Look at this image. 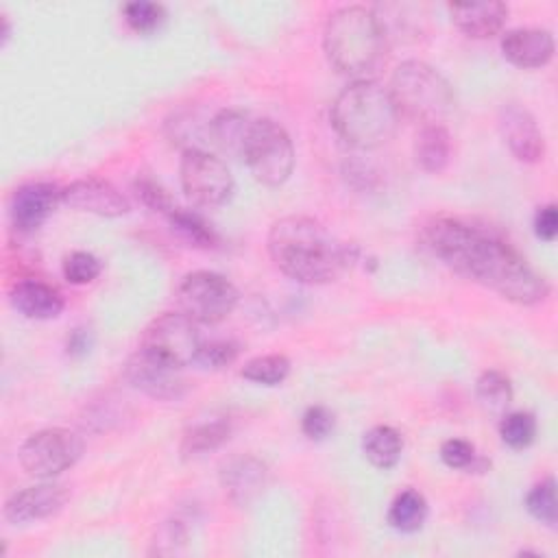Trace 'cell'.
<instances>
[{
	"instance_id": "29",
	"label": "cell",
	"mask_w": 558,
	"mask_h": 558,
	"mask_svg": "<svg viewBox=\"0 0 558 558\" xmlns=\"http://www.w3.org/2000/svg\"><path fill=\"white\" fill-rule=\"evenodd\" d=\"M527 512L541 521L547 527H556L558 521V508H556V482L554 477H547L532 486V490L525 497Z\"/></svg>"
},
{
	"instance_id": "22",
	"label": "cell",
	"mask_w": 558,
	"mask_h": 558,
	"mask_svg": "<svg viewBox=\"0 0 558 558\" xmlns=\"http://www.w3.org/2000/svg\"><path fill=\"white\" fill-rule=\"evenodd\" d=\"M229 434H231V425L225 418H207V421L194 423L183 434L181 456L183 458L205 456V453L222 447L229 440Z\"/></svg>"
},
{
	"instance_id": "23",
	"label": "cell",
	"mask_w": 558,
	"mask_h": 558,
	"mask_svg": "<svg viewBox=\"0 0 558 558\" xmlns=\"http://www.w3.org/2000/svg\"><path fill=\"white\" fill-rule=\"evenodd\" d=\"M248 124H251L248 116L233 109H222L209 122V137L225 153L240 157Z\"/></svg>"
},
{
	"instance_id": "19",
	"label": "cell",
	"mask_w": 558,
	"mask_h": 558,
	"mask_svg": "<svg viewBox=\"0 0 558 558\" xmlns=\"http://www.w3.org/2000/svg\"><path fill=\"white\" fill-rule=\"evenodd\" d=\"M449 13L453 24L475 39L497 35L508 20V7L504 2H451Z\"/></svg>"
},
{
	"instance_id": "30",
	"label": "cell",
	"mask_w": 558,
	"mask_h": 558,
	"mask_svg": "<svg viewBox=\"0 0 558 558\" xmlns=\"http://www.w3.org/2000/svg\"><path fill=\"white\" fill-rule=\"evenodd\" d=\"M124 20L126 24L140 33V35H148L153 31H157L166 17V9L157 2H148V0H133L126 2L122 7Z\"/></svg>"
},
{
	"instance_id": "6",
	"label": "cell",
	"mask_w": 558,
	"mask_h": 558,
	"mask_svg": "<svg viewBox=\"0 0 558 558\" xmlns=\"http://www.w3.org/2000/svg\"><path fill=\"white\" fill-rule=\"evenodd\" d=\"M240 159L255 181L277 187L288 181L294 168V146L288 131L270 118H251Z\"/></svg>"
},
{
	"instance_id": "9",
	"label": "cell",
	"mask_w": 558,
	"mask_h": 558,
	"mask_svg": "<svg viewBox=\"0 0 558 558\" xmlns=\"http://www.w3.org/2000/svg\"><path fill=\"white\" fill-rule=\"evenodd\" d=\"M179 179L185 196L201 207L225 205L235 190L227 163L201 146H187L183 150Z\"/></svg>"
},
{
	"instance_id": "3",
	"label": "cell",
	"mask_w": 558,
	"mask_h": 558,
	"mask_svg": "<svg viewBox=\"0 0 558 558\" xmlns=\"http://www.w3.org/2000/svg\"><path fill=\"white\" fill-rule=\"evenodd\" d=\"M329 63L355 81H373L386 63L388 41L373 9L351 4L336 9L323 31Z\"/></svg>"
},
{
	"instance_id": "33",
	"label": "cell",
	"mask_w": 558,
	"mask_h": 558,
	"mask_svg": "<svg viewBox=\"0 0 558 558\" xmlns=\"http://www.w3.org/2000/svg\"><path fill=\"white\" fill-rule=\"evenodd\" d=\"M238 353H240V344L233 340H209V342L203 340V347H201L194 364H198L203 368L218 371V368L233 364Z\"/></svg>"
},
{
	"instance_id": "4",
	"label": "cell",
	"mask_w": 558,
	"mask_h": 558,
	"mask_svg": "<svg viewBox=\"0 0 558 558\" xmlns=\"http://www.w3.org/2000/svg\"><path fill=\"white\" fill-rule=\"evenodd\" d=\"M399 113L388 87L373 81H353L331 105V124L338 137L362 150L377 148L392 140Z\"/></svg>"
},
{
	"instance_id": "2",
	"label": "cell",
	"mask_w": 558,
	"mask_h": 558,
	"mask_svg": "<svg viewBox=\"0 0 558 558\" xmlns=\"http://www.w3.org/2000/svg\"><path fill=\"white\" fill-rule=\"evenodd\" d=\"M272 264L294 281L329 283L351 270L357 248L307 216H286L268 231Z\"/></svg>"
},
{
	"instance_id": "10",
	"label": "cell",
	"mask_w": 558,
	"mask_h": 558,
	"mask_svg": "<svg viewBox=\"0 0 558 558\" xmlns=\"http://www.w3.org/2000/svg\"><path fill=\"white\" fill-rule=\"evenodd\" d=\"M196 325L198 323L183 312H166L146 325L140 349L168 364L185 368L196 362L203 347Z\"/></svg>"
},
{
	"instance_id": "36",
	"label": "cell",
	"mask_w": 558,
	"mask_h": 558,
	"mask_svg": "<svg viewBox=\"0 0 558 558\" xmlns=\"http://www.w3.org/2000/svg\"><path fill=\"white\" fill-rule=\"evenodd\" d=\"M187 534L179 521H166L157 536H155V547L150 549L153 554H174L179 547L185 543Z\"/></svg>"
},
{
	"instance_id": "24",
	"label": "cell",
	"mask_w": 558,
	"mask_h": 558,
	"mask_svg": "<svg viewBox=\"0 0 558 558\" xmlns=\"http://www.w3.org/2000/svg\"><path fill=\"white\" fill-rule=\"evenodd\" d=\"M427 519V501L425 497L414 490V488H405L401 490L390 508H388V523L397 530V532H403V534H412V532H418L423 527Z\"/></svg>"
},
{
	"instance_id": "31",
	"label": "cell",
	"mask_w": 558,
	"mask_h": 558,
	"mask_svg": "<svg viewBox=\"0 0 558 558\" xmlns=\"http://www.w3.org/2000/svg\"><path fill=\"white\" fill-rule=\"evenodd\" d=\"M440 460L458 471H484L486 460L475 453V447L462 438H449L440 445Z\"/></svg>"
},
{
	"instance_id": "16",
	"label": "cell",
	"mask_w": 558,
	"mask_h": 558,
	"mask_svg": "<svg viewBox=\"0 0 558 558\" xmlns=\"http://www.w3.org/2000/svg\"><path fill=\"white\" fill-rule=\"evenodd\" d=\"M268 466L255 456H233L220 466V484L227 497L238 506L253 504L268 486Z\"/></svg>"
},
{
	"instance_id": "32",
	"label": "cell",
	"mask_w": 558,
	"mask_h": 558,
	"mask_svg": "<svg viewBox=\"0 0 558 558\" xmlns=\"http://www.w3.org/2000/svg\"><path fill=\"white\" fill-rule=\"evenodd\" d=\"M102 270V262L87 251H72L63 259V277L74 286L92 283Z\"/></svg>"
},
{
	"instance_id": "28",
	"label": "cell",
	"mask_w": 558,
	"mask_h": 558,
	"mask_svg": "<svg viewBox=\"0 0 558 558\" xmlns=\"http://www.w3.org/2000/svg\"><path fill=\"white\" fill-rule=\"evenodd\" d=\"M501 442L510 449H525L536 436V418L532 412H508L499 421Z\"/></svg>"
},
{
	"instance_id": "25",
	"label": "cell",
	"mask_w": 558,
	"mask_h": 558,
	"mask_svg": "<svg viewBox=\"0 0 558 558\" xmlns=\"http://www.w3.org/2000/svg\"><path fill=\"white\" fill-rule=\"evenodd\" d=\"M475 397L486 412L501 416L512 403V384L501 371H484L475 381Z\"/></svg>"
},
{
	"instance_id": "35",
	"label": "cell",
	"mask_w": 558,
	"mask_h": 558,
	"mask_svg": "<svg viewBox=\"0 0 558 558\" xmlns=\"http://www.w3.org/2000/svg\"><path fill=\"white\" fill-rule=\"evenodd\" d=\"M333 425H336V416L325 405H310L301 418V429L310 440L327 438L333 432Z\"/></svg>"
},
{
	"instance_id": "21",
	"label": "cell",
	"mask_w": 558,
	"mask_h": 558,
	"mask_svg": "<svg viewBox=\"0 0 558 558\" xmlns=\"http://www.w3.org/2000/svg\"><path fill=\"white\" fill-rule=\"evenodd\" d=\"M362 451L366 460L377 469H392L403 451L401 434L390 425H375L362 438Z\"/></svg>"
},
{
	"instance_id": "7",
	"label": "cell",
	"mask_w": 558,
	"mask_h": 558,
	"mask_svg": "<svg viewBox=\"0 0 558 558\" xmlns=\"http://www.w3.org/2000/svg\"><path fill=\"white\" fill-rule=\"evenodd\" d=\"M238 301V288L214 270L187 272L177 286V303L194 323L216 325L235 310Z\"/></svg>"
},
{
	"instance_id": "15",
	"label": "cell",
	"mask_w": 558,
	"mask_h": 558,
	"mask_svg": "<svg viewBox=\"0 0 558 558\" xmlns=\"http://www.w3.org/2000/svg\"><path fill=\"white\" fill-rule=\"evenodd\" d=\"M68 497H70L68 488L59 482H41L35 486H26L7 499L4 517L11 523L48 519L65 506Z\"/></svg>"
},
{
	"instance_id": "34",
	"label": "cell",
	"mask_w": 558,
	"mask_h": 558,
	"mask_svg": "<svg viewBox=\"0 0 558 558\" xmlns=\"http://www.w3.org/2000/svg\"><path fill=\"white\" fill-rule=\"evenodd\" d=\"M135 190H137V196L142 198V203L146 207H150L153 211H159V214L166 216V214H170L177 207L172 203L170 194L166 192V187L159 181H155L153 177H148V174H140L137 177Z\"/></svg>"
},
{
	"instance_id": "37",
	"label": "cell",
	"mask_w": 558,
	"mask_h": 558,
	"mask_svg": "<svg viewBox=\"0 0 558 558\" xmlns=\"http://www.w3.org/2000/svg\"><path fill=\"white\" fill-rule=\"evenodd\" d=\"M534 233L545 240V242H554L558 235V209L554 203L543 205L536 209L534 214Z\"/></svg>"
},
{
	"instance_id": "20",
	"label": "cell",
	"mask_w": 558,
	"mask_h": 558,
	"mask_svg": "<svg viewBox=\"0 0 558 558\" xmlns=\"http://www.w3.org/2000/svg\"><path fill=\"white\" fill-rule=\"evenodd\" d=\"M414 161L421 170L438 174L451 159V137L442 124H421L414 135Z\"/></svg>"
},
{
	"instance_id": "38",
	"label": "cell",
	"mask_w": 558,
	"mask_h": 558,
	"mask_svg": "<svg viewBox=\"0 0 558 558\" xmlns=\"http://www.w3.org/2000/svg\"><path fill=\"white\" fill-rule=\"evenodd\" d=\"M9 39V20L7 15H2V44Z\"/></svg>"
},
{
	"instance_id": "17",
	"label": "cell",
	"mask_w": 558,
	"mask_h": 558,
	"mask_svg": "<svg viewBox=\"0 0 558 558\" xmlns=\"http://www.w3.org/2000/svg\"><path fill=\"white\" fill-rule=\"evenodd\" d=\"M554 35L547 28H512L501 37L504 57L523 70L543 68L554 57Z\"/></svg>"
},
{
	"instance_id": "27",
	"label": "cell",
	"mask_w": 558,
	"mask_h": 558,
	"mask_svg": "<svg viewBox=\"0 0 558 558\" xmlns=\"http://www.w3.org/2000/svg\"><path fill=\"white\" fill-rule=\"evenodd\" d=\"M290 373V360L281 353H266L248 360L240 375L253 384L262 386H277L281 384Z\"/></svg>"
},
{
	"instance_id": "18",
	"label": "cell",
	"mask_w": 558,
	"mask_h": 558,
	"mask_svg": "<svg viewBox=\"0 0 558 558\" xmlns=\"http://www.w3.org/2000/svg\"><path fill=\"white\" fill-rule=\"evenodd\" d=\"M9 299H11V305L22 316L35 318V320L57 318L65 307L63 294L54 286H50L41 279L15 281L9 292Z\"/></svg>"
},
{
	"instance_id": "13",
	"label": "cell",
	"mask_w": 558,
	"mask_h": 558,
	"mask_svg": "<svg viewBox=\"0 0 558 558\" xmlns=\"http://www.w3.org/2000/svg\"><path fill=\"white\" fill-rule=\"evenodd\" d=\"M61 203L76 211H87L105 218H118L131 209L126 196L116 185L98 177L76 179L70 185L61 187Z\"/></svg>"
},
{
	"instance_id": "8",
	"label": "cell",
	"mask_w": 558,
	"mask_h": 558,
	"mask_svg": "<svg viewBox=\"0 0 558 558\" xmlns=\"http://www.w3.org/2000/svg\"><path fill=\"white\" fill-rule=\"evenodd\" d=\"M85 451L83 438L65 427H46L31 434L20 447L22 469L41 480H52L72 469Z\"/></svg>"
},
{
	"instance_id": "5",
	"label": "cell",
	"mask_w": 558,
	"mask_h": 558,
	"mask_svg": "<svg viewBox=\"0 0 558 558\" xmlns=\"http://www.w3.org/2000/svg\"><path fill=\"white\" fill-rule=\"evenodd\" d=\"M388 92L399 118L421 124H442L456 107L449 81L436 68L418 59L403 61L392 72Z\"/></svg>"
},
{
	"instance_id": "26",
	"label": "cell",
	"mask_w": 558,
	"mask_h": 558,
	"mask_svg": "<svg viewBox=\"0 0 558 558\" xmlns=\"http://www.w3.org/2000/svg\"><path fill=\"white\" fill-rule=\"evenodd\" d=\"M172 231H177L183 240L192 242L194 246H216L218 244V235L211 229V225L196 211L183 209V207H174L170 214H166Z\"/></svg>"
},
{
	"instance_id": "1",
	"label": "cell",
	"mask_w": 558,
	"mask_h": 558,
	"mask_svg": "<svg viewBox=\"0 0 558 558\" xmlns=\"http://www.w3.org/2000/svg\"><path fill=\"white\" fill-rule=\"evenodd\" d=\"M425 240L449 268L490 288L510 303L536 305L549 294L545 277L490 229L440 216L425 227Z\"/></svg>"
},
{
	"instance_id": "11",
	"label": "cell",
	"mask_w": 558,
	"mask_h": 558,
	"mask_svg": "<svg viewBox=\"0 0 558 558\" xmlns=\"http://www.w3.org/2000/svg\"><path fill=\"white\" fill-rule=\"evenodd\" d=\"M126 381L153 399H179L185 392L183 368L137 349L124 364Z\"/></svg>"
},
{
	"instance_id": "14",
	"label": "cell",
	"mask_w": 558,
	"mask_h": 558,
	"mask_svg": "<svg viewBox=\"0 0 558 558\" xmlns=\"http://www.w3.org/2000/svg\"><path fill=\"white\" fill-rule=\"evenodd\" d=\"M61 203V187L48 181H33L20 185L9 205L11 222L17 231L31 233L39 229Z\"/></svg>"
},
{
	"instance_id": "12",
	"label": "cell",
	"mask_w": 558,
	"mask_h": 558,
	"mask_svg": "<svg viewBox=\"0 0 558 558\" xmlns=\"http://www.w3.org/2000/svg\"><path fill=\"white\" fill-rule=\"evenodd\" d=\"M499 133L510 153L525 163H536L545 155V137L536 118L521 105L508 102L499 109Z\"/></svg>"
}]
</instances>
